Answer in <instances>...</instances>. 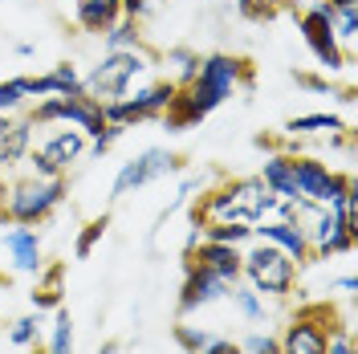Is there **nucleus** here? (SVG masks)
<instances>
[{"label": "nucleus", "mask_w": 358, "mask_h": 354, "mask_svg": "<svg viewBox=\"0 0 358 354\" xmlns=\"http://www.w3.org/2000/svg\"><path fill=\"white\" fill-rule=\"evenodd\" d=\"M248 82V66L232 53H212V57H200V73L187 82V86L176 90L171 106H167V122L183 131L192 122H200L208 114L216 111L220 102L232 98V90Z\"/></svg>", "instance_id": "f257e3e1"}, {"label": "nucleus", "mask_w": 358, "mask_h": 354, "mask_svg": "<svg viewBox=\"0 0 358 354\" xmlns=\"http://www.w3.org/2000/svg\"><path fill=\"white\" fill-rule=\"evenodd\" d=\"M273 204L277 196L261 183V176L224 179L220 187L200 196V204L192 208V224H257L273 216Z\"/></svg>", "instance_id": "f03ea898"}, {"label": "nucleus", "mask_w": 358, "mask_h": 354, "mask_svg": "<svg viewBox=\"0 0 358 354\" xmlns=\"http://www.w3.org/2000/svg\"><path fill=\"white\" fill-rule=\"evenodd\" d=\"M297 261L289 253L257 241L248 253H241V281L261 297H289L297 289Z\"/></svg>", "instance_id": "7ed1b4c3"}, {"label": "nucleus", "mask_w": 358, "mask_h": 354, "mask_svg": "<svg viewBox=\"0 0 358 354\" xmlns=\"http://www.w3.org/2000/svg\"><path fill=\"white\" fill-rule=\"evenodd\" d=\"M66 199V179H41V176H24L17 183H8L4 192V208L0 216L8 224H41L49 220Z\"/></svg>", "instance_id": "20e7f679"}, {"label": "nucleus", "mask_w": 358, "mask_h": 354, "mask_svg": "<svg viewBox=\"0 0 358 354\" xmlns=\"http://www.w3.org/2000/svg\"><path fill=\"white\" fill-rule=\"evenodd\" d=\"M147 69H151V57H147L143 49H118V53H106V57L82 78V94H90V98L102 102V106H106V102H118V98L131 94L134 78L147 73Z\"/></svg>", "instance_id": "39448f33"}, {"label": "nucleus", "mask_w": 358, "mask_h": 354, "mask_svg": "<svg viewBox=\"0 0 358 354\" xmlns=\"http://www.w3.org/2000/svg\"><path fill=\"white\" fill-rule=\"evenodd\" d=\"M334 326H342L334 306L306 302V306L289 318V326L277 338V346H281V354H326V342H330V330H334Z\"/></svg>", "instance_id": "423d86ee"}, {"label": "nucleus", "mask_w": 358, "mask_h": 354, "mask_svg": "<svg viewBox=\"0 0 358 354\" xmlns=\"http://www.w3.org/2000/svg\"><path fill=\"white\" fill-rule=\"evenodd\" d=\"M29 118H33V127H37V122H41V127L45 122L78 127L86 139H98V134L110 127L106 114H102V102H94L90 94H53V98H41L37 111L29 114Z\"/></svg>", "instance_id": "0eeeda50"}, {"label": "nucleus", "mask_w": 358, "mask_h": 354, "mask_svg": "<svg viewBox=\"0 0 358 354\" xmlns=\"http://www.w3.org/2000/svg\"><path fill=\"white\" fill-rule=\"evenodd\" d=\"M90 139L78 127H66V131H53L49 139H41L33 151H29V167H33V176L41 179H66V171L78 163V159L86 155Z\"/></svg>", "instance_id": "6e6552de"}, {"label": "nucleus", "mask_w": 358, "mask_h": 354, "mask_svg": "<svg viewBox=\"0 0 358 354\" xmlns=\"http://www.w3.org/2000/svg\"><path fill=\"white\" fill-rule=\"evenodd\" d=\"M176 82H155V86L138 90V94H127V98H118V102H106L102 114H106V122L114 127H131V122H147V118H159V114H167L171 106V98H176Z\"/></svg>", "instance_id": "1a4fd4ad"}, {"label": "nucleus", "mask_w": 358, "mask_h": 354, "mask_svg": "<svg viewBox=\"0 0 358 354\" xmlns=\"http://www.w3.org/2000/svg\"><path fill=\"white\" fill-rule=\"evenodd\" d=\"M355 179L338 176L334 167L317 163V159H301L293 155V187H297V199H310V204H334Z\"/></svg>", "instance_id": "9d476101"}, {"label": "nucleus", "mask_w": 358, "mask_h": 354, "mask_svg": "<svg viewBox=\"0 0 358 354\" xmlns=\"http://www.w3.org/2000/svg\"><path fill=\"white\" fill-rule=\"evenodd\" d=\"M176 167H179V159L171 155V151H163V147H147L143 155H134L131 163H122V167H118L110 196L114 199L131 196V192H138V187H147V183H155V179L171 176Z\"/></svg>", "instance_id": "9b49d317"}, {"label": "nucleus", "mask_w": 358, "mask_h": 354, "mask_svg": "<svg viewBox=\"0 0 358 354\" xmlns=\"http://www.w3.org/2000/svg\"><path fill=\"white\" fill-rule=\"evenodd\" d=\"M301 37H306V45L313 49V57L330 69V73L334 69H346V49L334 37V13H330L326 0L313 4L310 13H301Z\"/></svg>", "instance_id": "f8f14e48"}, {"label": "nucleus", "mask_w": 358, "mask_h": 354, "mask_svg": "<svg viewBox=\"0 0 358 354\" xmlns=\"http://www.w3.org/2000/svg\"><path fill=\"white\" fill-rule=\"evenodd\" d=\"M228 281L208 273L200 265H183V289H179V318L203 310V306H216V302H228Z\"/></svg>", "instance_id": "ddd939ff"}, {"label": "nucleus", "mask_w": 358, "mask_h": 354, "mask_svg": "<svg viewBox=\"0 0 358 354\" xmlns=\"http://www.w3.org/2000/svg\"><path fill=\"white\" fill-rule=\"evenodd\" d=\"M183 265H200V269H208V273L224 277L228 285H236V281H241V248L203 241V236H200L196 248H187V253H183Z\"/></svg>", "instance_id": "4468645a"}, {"label": "nucleus", "mask_w": 358, "mask_h": 354, "mask_svg": "<svg viewBox=\"0 0 358 354\" xmlns=\"http://www.w3.org/2000/svg\"><path fill=\"white\" fill-rule=\"evenodd\" d=\"M252 241H265V244H273V248H281V253H289L297 265L310 261V241H306V232H301L293 220L265 216V220L252 224Z\"/></svg>", "instance_id": "2eb2a0df"}, {"label": "nucleus", "mask_w": 358, "mask_h": 354, "mask_svg": "<svg viewBox=\"0 0 358 354\" xmlns=\"http://www.w3.org/2000/svg\"><path fill=\"white\" fill-rule=\"evenodd\" d=\"M33 151V118H17V114L0 111V171L24 163Z\"/></svg>", "instance_id": "dca6fc26"}, {"label": "nucleus", "mask_w": 358, "mask_h": 354, "mask_svg": "<svg viewBox=\"0 0 358 354\" xmlns=\"http://www.w3.org/2000/svg\"><path fill=\"white\" fill-rule=\"evenodd\" d=\"M4 253H8V265L17 273H41L45 261H41V236L29 228V224H13L4 232Z\"/></svg>", "instance_id": "f3484780"}, {"label": "nucleus", "mask_w": 358, "mask_h": 354, "mask_svg": "<svg viewBox=\"0 0 358 354\" xmlns=\"http://www.w3.org/2000/svg\"><path fill=\"white\" fill-rule=\"evenodd\" d=\"M21 86H24V98H53V94H82V78L69 62H57L41 78H21Z\"/></svg>", "instance_id": "a211bd4d"}, {"label": "nucleus", "mask_w": 358, "mask_h": 354, "mask_svg": "<svg viewBox=\"0 0 358 354\" xmlns=\"http://www.w3.org/2000/svg\"><path fill=\"white\" fill-rule=\"evenodd\" d=\"M73 13H78V24H82L86 33H106V29L122 17L118 0H73Z\"/></svg>", "instance_id": "6ab92c4d"}, {"label": "nucleus", "mask_w": 358, "mask_h": 354, "mask_svg": "<svg viewBox=\"0 0 358 354\" xmlns=\"http://www.w3.org/2000/svg\"><path fill=\"white\" fill-rule=\"evenodd\" d=\"M261 183L277 199H297V187H293V155H268L265 167H261Z\"/></svg>", "instance_id": "aec40b11"}, {"label": "nucleus", "mask_w": 358, "mask_h": 354, "mask_svg": "<svg viewBox=\"0 0 358 354\" xmlns=\"http://www.w3.org/2000/svg\"><path fill=\"white\" fill-rule=\"evenodd\" d=\"M62 265H49L37 273V289H33V310H57L62 306Z\"/></svg>", "instance_id": "412c9836"}, {"label": "nucleus", "mask_w": 358, "mask_h": 354, "mask_svg": "<svg viewBox=\"0 0 358 354\" xmlns=\"http://www.w3.org/2000/svg\"><path fill=\"white\" fill-rule=\"evenodd\" d=\"M41 354H73V318L69 310H53V326H49V342Z\"/></svg>", "instance_id": "4be33fe9"}, {"label": "nucleus", "mask_w": 358, "mask_h": 354, "mask_svg": "<svg viewBox=\"0 0 358 354\" xmlns=\"http://www.w3.org/2000/svg\"><path fill=\"white\" fill-rule=\"evenodd\" d=\"M200 236H203V241L241 248V244L252 241V224H200Z\"/></svg>", "instance_id": "5701e85b"}, {"label": "nucleus", "mask_w": 358, "mask_h": 354, "mask_svg": "<svg viewBox=\"0 0 358 354\" xmlns=\"http://www.w3.org/2000/svg\"><path fill=\"white\" fill-rule=\"evenodd\" d=\"M285 131L289 134H322V131H346L342 127V118H334V114H297V118H289L285 122Z\"/></svg>", "instance_id": "b1692460"}, {"label": "nucleus", "mask_w": 358, "mask_h": 354, "mask_svg": "<svg viewBox=\"0 0 358 354\" xmlns=\"http://www.w3.org/2000/svg\"><path fill=\"white\" fill-rule=\"evenodd\" d=\"M102 37H106V53H118V49H138V21L118 17Z\"/></svg>", "instance_id": "393cba45"}, {"label": "nucleus", "mask_w": 358, "mask_h": 354, "mask_svg": "<svg viewBox=\"0 0 358 354\" xmlns=\"http://www.w3.org/2000/svg\"><path fill=\"white\" fill-rule=\"evenodd\" d=\"M228 302L241 310V318H245V322H261V318H265V302H261V293H252V289L241 285V281L228 289Z\"/></svg>", "instance_id": "a878e982"}, {"label": "nucleus", "mask_w": 358, "mask_h": 354, "mask_svg": "<svg viewBox=\"0 0 358 354\" xmlns=\"http://www.w3.org/2000/svg\"><path fill=\"white\" fill-rule=\"evenodd\" d=\"M8 342L13 346H37L41 342V313H24L8 326Z\"/></svg>", "instance_id": "bb28decb"}, {"label": "nucleus", "mask_w": 358, "mask_h": 354, "mask_svg": "<svg viewBox=\"0 0 358 354\" xmlns=\"http://www.w3.org/2000/svg\"><path fill=\"white\" fill-rule=\"evenodd\" d=\"M167 66H176V86H187V82L200 73V53H192V49H171V53H167Z\"/></svg>", "instance_id": "cd10ccee"}, {"label": "nucleus", "mask_w": 358, "mask_h": 354, "mask_svg": "<svg viewBox=\"0 0 358 354\" xmlns=\"http://www.w3.org/2000/svg\"><path fill=\"white\" fill-rule=\"evenodd\" d=\"M216 334H208V330H200V326H192V322H179L176 326V342L183 346L187 354H200L208 342H212Z\"/></svg>", "instance_id": "c85d7f7f"}, {"label": "nucleus", "mask_w": 358, "mask_h": 354, "mask_svg": "<svg viewBox=\"0 0 358 354\" xmlns=\"http://www.w3.org/2000/svg\"><path fill=\"white\" fill-rule=\"evenodd\" d=\"M106 216H98V220H90L86 228H82V236H78V244H73V253H78V257H90V253H94V244L102 241V236H106Z\"/></svg>", "instance_id": "c756f323"}, {"label": "nucleus", "mask_w": 358, "mask_h": 354, "mask_svg": "<svg viewBox=\"0 0 358 354\" xmlns=\"http://www.w3.org/2000/svg\"><path fill=\"white\" fill-rule=\"evenodd\" d=\"M241 354H281L277 334H261V330L245 334V338H241Z\"/></svg>", "instance_id": "7c9ffc66"}, {"label": "nucleus", "mask_w": 358, "mask_h": 354, "mask_svg": "<svg viewBox=\"0 0 358 354\" xmlns=\"http://www.w3.org/2000/svg\"><path fill=\"white\" fill-rule=\"evenodd\" d=\"M326 354H358V346H355V326H350V322H342V326H334V330H330Z\"/></svg>", "instance_id": "2f4dec72"}, {"label": "nucleus", "mask_w": 358, "mask_h": 354, "mask_svg": "<svg viewBox=\"0 0 358 354\" xmlns=\"http://www.w3.org/2000/svg\"><path fill=\"white\" fill-rule=\"evenodd\" d=\"M236 8H241V17H245V21H268L281 4H277V0H241Z\"/></svg>", "instance_id": "473e14b6"}, {"label": "nucleus", "mask_w": 358, "mask_h": 354, "mask_svg": "<svg viewBox=\"0 0 358 354\" xmlns=\"http://www.w3.org/2000/svg\"><path fill=\"white\" fill-rule=\"evenodd\" d=\"M200 354H241V342H232V338H212Z\"/></svg>", "instance_id": "72a5a7b5"}, {"label": "nucleus", "mask_w": 358, "mask_h": 354, "mask_svg": "<svg viewBox=\"0 0 358 354\" xmlns=\"http://www.w3.org/2000/svg\"><path fill=\"white\" fill-rule=\"evenodd\" d=\"M334 289L342 293V297H346V302H350V297L358 293V281H355V273H342V277L334 281Z\"/></svg>", "instance_id": "f704fd0d"}, {"label": "nucleus", "mask_w": 358, "mask_h": 354, "mask_svg": "<svg viewBox=\"0 0 358 354\" xmlns=\"http://www.w3.org/2000/svg\"><path fill=\"white\" fill-rule=\"evenodd\" d=\"M118 8H122V17H131V21H138V17L147 13V0H118Z\"/></svg>", "instance_id": "c9c22d12"}, {"label": "nucleus", "mask_w": 358, "mask_h": 354, "mask_svg": "<svg viewBox=\"0 0 358 354\" xmlns=\"http://www.w3.org/2000/svg\"><path fill=\"white\" fill-rule=\"evenodd\" d=\"M98 354H122V351H118V342H106V346H102Z\"/></svg>", "instance_id": "e433bc0d"}, {"label": "nucleus", "mask_w": 358, "mask_h": 354, "mask_svg": "<svg viewBox=\"0 0 358 354\" xmlns=\"http://www.w3.org/2000/svg\"><path fill=\"white\" fill-rule=\"evenodd\" d=\"M4 192H8V183H4V179H0V208H4Z\"/></svg>", "instance_id": "4c0bfd02"}, {"label": "nucleus", "mask_w": 358, "mask_h": 354, "mask_svg": "<svg viewBox=\"0 0 358 354\" xmlns=\"http://www.w3.org/2000/svg\"><path fill=\"white\" fill-rule=\"evenodd\" d=\"M277 4H285V0H277Z\"/></svg>", "instance_id": "58836bf2"}]
</instances>
